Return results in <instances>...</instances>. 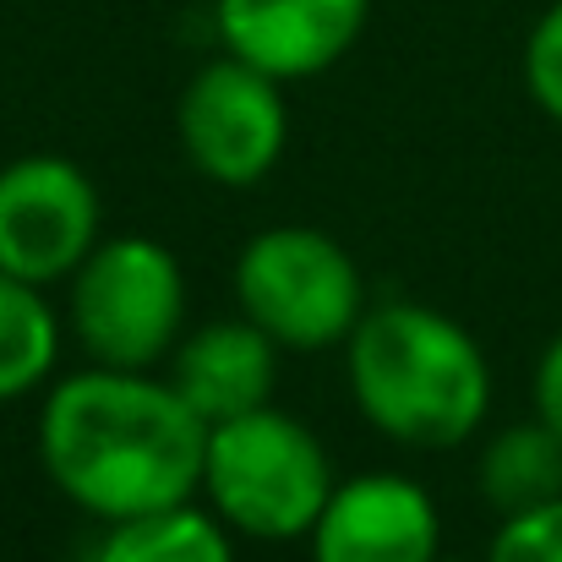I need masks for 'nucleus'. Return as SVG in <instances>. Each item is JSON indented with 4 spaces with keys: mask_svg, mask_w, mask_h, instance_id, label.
<instances>
[{
    "mask_svg": "<svg viewBox=\"0 0 562 562\" xmlns=\"http://www.w3.org/2000/svg\"><path fill=\"white\" fill-rule=\"evenodd\" d=\"M306 541L312 562H437L442 514L409 475H356L334 481Z\"/></svg>",
    "mask_w": 562,
    "mask_h": 562,
    "instance_id": "nucleus-9",
    "label": "nucleus"
},
{
    "mask_svg": "<svg viewBox=\"0 0 562 562\" xmlns=\"http://www.w3.org/2000/svg\"><path fill=\"white\" fill-rule=\"evenodd\" d=\"M475 486L497 508V519L562 497V437L541 415L519 420V426H503L486 442L481 464H475Z\"/></svg>",
    "mask_w": 562,
    "mask_h": 562,
    "instance_id": "nucleus-11",
    "label": "nucleus"
},
{
    "mask_svg": "<svg viewBox=\"0 0 562 562\" xmlns=\"http://www.w3.org/2000/svg\"><path fill=\"white\" fill-rule=\"evenodd\" d=\"M170 382L207 426L246 415V409H262V404H273L279 345L251 317L202 323L196 334H187L170 350Z\"/></svg>",
    "mask_w": 562,
    "mask_h": 562,
    "instance_id": "nucleus-10",
    "label": "nucleus"
},
{
    "mask_svg": "<svg viewBox=\"0 0 562 562\" xmlns=\"http://www.w3.org/2000/svg\"><path fill=\"white\" fill-rule=\"evenodd\" d=\"M486 562H562V497L508 514L492 536Z\"/></svg>",
    "mask_w": 562,
    "mask_h": 562,
    "instance_id": "nucleus-14",
    "label": "nucleus"
},
{
    "mask_svg": "<svg viewBox=\"0 0 562 562\" xmlns=\"http://www.w3.org/2000/svg\"><path fill=\"white\" fill-rule=\"evenodd\" d=\"M176 137L191 170L213 187H257L290 143L284 82L235 55L196 66L176 99Z\"/></svg>",
    "mask_w": 562,
    "mask_h": 562,
    "instance_id": "nucleus-6",
    "label": "nucleus"
},
{
    "mask_svg": "<svg viewBox=\"0 0 562 562\" xmlns=\"http://www.w3.org/2000/svg\"><path fill=\"white\" fill-rule=\"evenodd\" d=\"M99 229V187L66 154H22L0 165V273L49 290L104 240Z\"/></svg>",
    "mask_w": 562,
    "mask_h": 562,
    "instance_id": "nucleus-7",
    "label": "nucleus"
},
{
    "mask_svg": "<svg viewBox=\"0 0 562 562\" xmlns=\"http://www.w3.org/2000/svg\"><path fill=\"white\" fill-rule=\"evenodd\" d=\"M350 398L387 442L459 448L492 409V361L464 323L420 301L367 306L345 339Z\"/></svg>",
    "mask_w": 562,
    "mask_h": 562,
    "instance_id": "nucleus-2",
    "label": "nucleus"
},
{
    "mask_svg": "<svg viewBox=\"0 0 562 562\" xmlns=\"http://www.w3.org/2000/svg\"><path fill=\"white\" fill-rule=\"evenodd\" d=\"M196 492L235 536L301 541L334 492V464L306 420L262 404L207 426Z\"/></svg>",
    "mask_w": 562,
    "mask_h": 562,
    "instance_id": "nucleus-3",
    "label": "nucleus"
},
{
    "mask_svg": "<svg viewBox=\"0 0 562 562\" xmlns=\"http://www.w3.org/2000/svg\"><path fill=\"white\" fill-rule=\"evenodd\" d=\"M235 530L196 503H176L159 514H137L104 525L93 562H235Z\"/></svg>",
    "mask_w": 562,
    "mask_h": 562,
    "instance_id": "nucleus-12",
    "label": "nucleus"
},
{
    "mask_svg": "<svg viewBox=\"0 0 562 562\" xmlns=\"http://www.w3.org/2000/svg\"><path fill=\"white\" fill-rule=\"evenodd\" d=\"M525 88L541 104V115H552L562 126V0H552L530 38H525Z\"/></svg>",
    "mask_w": 562,
    "mask_h": 562,
    "instance_id": "nucleus-15",
    "label": "nucleus"
},
{
    "mask_svg": "<svg viewBox=\"0 0 562 562\" xmlns=\"http://www.w3.org/2000/svg\"><path fill=\"white\" fill-rule=\"evenodd\" d=\"M207 420L170 376L88 367L60 376L38 409V464L66 503L99 525L191 503Z\"/></svg>",
    "mask_w": 562,
    "mask_h": 562,
    "instance_id": "nucleus-1",
    "label": "nucleus"
},
{
    "mask_svg": "<svg viewBox=\"0 0 562 562\" xmlns=\"http://www.w3.org/2000/svg\"><path fill=\"white\" fill-rule=\"evenodd\" d=\"M187 273L154 235L99 240L66 279V328L93 367L154 372L181 345Z\"/></svg>",
    "mask_w": 562,
    "mask_h": 562,
    "instance_id": "nucleus-4",
    "label": "nucleus"
},
{
    "mask_svg": "<svg viewBox=\"0 0 562 562\" xmlns=\"http://www.w3.org/2000/svg\"><path fill=\"white\" fill-rule=\"evenodd\" d=\"M437 562H459V558H437Z\"/></svg>",
    "mask_w": 562,
    "mask_h": 562,
    "instance_id": "nucleus-17",
    "label": "nucleus"
},
{
    "mask_svg": "<svg viewBox=\"0 0 562 562\" xmlns=\"http://www.w3.org/2000/svg\"><path fill=\"white\" fill-rule=\"evenodd\" d=\"M372 0H213L224 55L290 82L334 71L367 33Z\"/></svg>",
    "mask_w": 562,
    "mask_h": 562,
    "instance_id": "nucleus-8",
    "label": "nucleus"
},
{
    "mask_svg": "<svg viewBox=\"0 0 562 562\" xmlns=\"http://www.w3.org/2000/svg\"><path fill=\"white\" fill-rule=\"evenodd\" d=\"M235 301L279 350H339L367 317V279L328 229L273 224L240 246Z\"/></svg>",
    "mask_w": 562,
    "mask_h": 562,
    "instance_id": "nucleus-5",
    "label": "nucleus"
},
{
    "mask_svg": "<svg viewBox=\"0 0 562 562\" xmlns=\"http://www.w3.org/2000/svg\"><path fill=\"white\" fill-rule=\"evenodd\" d=\"M536 415L562 437V328L536 361Z\"/></svg>",
    "mask_w": 562,
    "mask_h": 562,
    "instance_id": "nucleus-16",
    "label": "nucleus"
},
{
    "mask_svg": "<svg viewBox=\"0 0 562 562\" xmlns=\"http://www.w3.org/2000/svg\"><path fill=\"white\" fill-rule=\"evenodd\" d=\"M60 361V317L49 295L16 273H0V404L44 387Z\"/></svg>",
    "mask_w": 562,
    "mask_h": 562,
    "instance_id": "nucleus-13",
    "label": "nucleus"
}]
</instances>
